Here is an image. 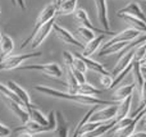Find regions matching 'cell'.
<instances>
[{
	"instance_id": "6da1fadb",
	"label": "cell",
	"mask_w": 146,
	"mask_h": 137,
	"mask_svg": "<svg viewBox=\"0 0 146 137\" xmlns=\"http://www.w3.org/2000/svg\"><path fill=\"white\" fill-rule=\"evenodd\" d=\"M36 91L42 92V94L48 95L51 97H56V99H63V100H71L77 104L81 105H114L118 104V101H106V100L98 99L96 96H88V95H82V94H71V92H62L58 90H54L51 87L46 86H36Z\"/></svg>"
},
{
	"instance_id": "7a4b0ae2",
	"label": "cell",
	"mask_w": 146,
	"mask_h": 137,
	"mask_svg": "<svg viewBox=\"0 0 146 137\" xmlns=\"http://www.w3.org/2000/svg\"><path fill=\"white\" fill-rule=\"evenodd\" d=\"M55 15H56V8L54 7L53 4H49L48 7L45 8V9H42V12L40 13V15H38L37 19H36L35 27H33V30H32V32H31V35L28 36L26 40H23L22 44H21V49H25L26 46H27V44L30 42V41H32V38L35 37L36 32L38 31V28H40L42 24H45L48 21H50L51 18H54Z\"/></svg>"
},
{
	"instance_id": "3957f363",
	"label": "cell",
	"mask_w": 146,
	"mask_h": 137,
	"mask_svg": "<svg viewBox=\"0 0 146 137\" xmlns=\"http://www.w3.org/2000/svg\"><path fill=\"white\" fill-rule=\"evenodd\" d=\"M42 53H30V54H21V55H8L0 62V71H9V69L19 68L21 64L31 58H38Z\"/></svg>"
},
{
	"instance_id": "277c9868",
	"label": "cell",
	"mask_w": 146,
	"mask_h": 137,
	"mask_svg": "<svg viewBox=\"0 0 146 137\" xmlns=\"http://www.w3.org/2000/svg\"><path fill=\"white\" fill-rule=\"evenodd\" d=\"M21 71H40L44 74L50 77H59L63 76V71L56 63H49V64H30V66L19 67Z\"/></svg>"
},
{
	"instance_id": "5b68a950",
	"label": "cell",
	"mask_w": 146,
	"mask_h": 137,
	"mask_svg": "<svg viewBox=\"0 0 146 137\" xmlns=\"http://www.w3.org/2000/svg\"><path fill=\"white\" fill-rule=\"evenodd\" d=\"M118 105H119V103L114 105H109V107L104 108V109L95 110L92 113V115L90 117L88 122H108V120H111L113 118L117 117Z\"/></svg>"
},
{
	"instance_id": "8992f818",
	"label": "cell",
	"mask_w": 146,
	"mask_h": 137,
	"mask_svg": "<svg viewBox=\"0 0 146 137\" xmlns=\"http://www.w3.org/2000/svg\"><path fill=\"white\" fill-rule=\"evenodd\" d=\"M3 100L5 101L7 107L10 109V112H12L22 123H26L30 120V114H28L27 109H26L22 104H19V103L14 101V100L9 99V97H7V96H3Z\"/></svg>"
},
{
	"instance_id": "52a82bcc",
	"label": "cell",
	"mask_w": 146,
	"mask_h": 137,
	"mask_svg": "<svg viewBox=\"0 0 146 137\" xmlns=\"http://www.w3.org/2000/svg\"><path fill=\"white\" fill-rule=\"evenodd\" d=\"M145 114H146V108L145 109H142L139 114H136L135 117H132V120H131L129 124L124 126V127L119 128V130L113 131L114 137H128V136H131L132 133L135 132V130H136V126L139 124V122L142 119V117H144Z\"/></svg>"
},
{
	"instance_id": "ba28073f",
	"label": "cell",
	"mask_w": 146,
	"mask_h": 137,
	"mask_svg": "<svg viewBox=\"0 0 146 137\" xmlns=\"http://www.w3.org/2000/svg\"><path fill=\"white\" fill-rule=\"evenodd\" d=\"M74 15H76V19H77L80 23H82L83 27L90 28V30L94 31V32L103 33V35H115V32H113V31L100 30V28L95 27V26H94L92 23L90 22V19H88V15H87V12H86V10H83V9H76L74 10Z\"/></svg>"
},
{
	"instance_id": "9c48e42d",
	"label": "cell",
	"mask_w": 146,
	"mask_h": 137,
	"mask_svg": "<svg viewBox=\"0 0 146 137\" xmlns=\"http://www.w3.org/2000/svg\"><path fill=\"white\" fill-rule=\"evenodd\" d=\"M54 23H55V17L51 18L50 21H48L45 24H42L40 28H38V31L36 32L35 37L32 38V45H31V48L36 49V48H38V46L42 44V41L48 37V35L50 33V31L53 30Z\"/></svg>"
},
{
	"instance_id": "30bf717a",
	"label": "cell",
	"mask_w": 146,
	"mask_h": 137,
	"mask_svg": "<svg viewBox=\"0 0 146 137\" xmlns=\"http://www.w3.org/2000/svg\"><path fill=\"white\" fill-rule=\"evenodd\" d=\"M53 30H54V32L56 33V36H58V37L60 38L63 42L69 44V45H73V46H77V48H81V49L85 48V45H83V44H81L80 41H78L77 38H76L71 32H69V31H67L66 28H63L62 26L54 23Z\"/></svg>"
},
{
	"instance_id": "8fae6325",
	"label": "cell",
	"mask_w": 146,
	"mask_h": 137,
	"mask_svg": "<svg viewBox=\"0 0 146 137\" xmlns=\"http://www.w3.org/2000/svg\"><path fill=\"white\" fill-rule=\"evenodd\" d=\"M140 35H141V32H139L137 30H133V28L124 30V31H122V32H119V33H115V35H114V37L111 38V40H109L108 42L103 46V49L108 48V46L113 45V44H115V42H122V41H132V40H135V38H136L137 36H140Z\"/></svg>"
},
{
	"instance_id": "7c38bea8",
	"label": "cell",
	"mask_w": 146,
	"mask_h": 137,
	"mask_svg": "<svg viewBox=\"0 0 146 137\" xmlns=\"http://www.w3.org/2000/svg\"><path fill=\"white\" fill-rule=\"evenodd\" d=\"M7 86L9 87V89L12 90V91L14 92L18 97H19L21 101L23 103V105H25L26 109H27V108H31L33 105L32 103H31V97H30V95H28V92L26 91L25 89H22V87H21L18 83H15L14 81H8L7 82Z\"/></svg>"
},
{
	"instance_id": "4fadbf2b",
	"label": "cell",
	"mask_w": 146,
	"mask_h": 137,
	"mask_svg": "<svg viewBox=\"0 0 146 137\" xmlns=\"http://www.w3.org/2000/svg\"><path fill=\"white\" fill-rule=\"evenodd\" d=\"M98 10V19L100 24L104 27V30H109V19H108V8H106V0H94Z\"/></svg>"
},
{
	"instance_id": "5bb4252c",
	"label": "cell",
	"mask_w": 146,
	"mask_h": 137,
	"mask_svg": "<svg viewBox=\"0 0 146 137\" xmlns=\"http://www.w3.org/2000/svg\"><path fill=\"white\" fill-rule=\"evenodd\" d=\"M118 17L122 18L124 22L128 23V24L131 26V28L137 30L139 32L146 33V23L144 22V21L140 19V18H136L131 14H126V13H118Z\"/></svg>"
},
{
	"instance_id": "9a60e30c",
	"label": "cell",
	"mask_w": 146,
	"mask_h": 137,
	"mask_svg": "<svg viewBox=\"0 0 146 137\" xmlns=\"http://www.w3.org/2000/svg\"><path fill=\"white\" fill-rule=\"evenodd\" d=\"M55 118H56V127L54 130V137H68V130L69 126L67 123L66 118L63 117L60 112H55Z\"/></svg>"
},
{
	"instance_id": "2e32d148",
	"label": "cell",
	"mask_w": 146,
	"mask_h": 137,
	"mask_svg": "<svg viewBox=\"0 0 146 137\" xmlns=\"http://www.w3.org/2000/svg\"><path fill=\"white\" fill-rule=\"evenodd\" d=\"M14 49V42H13L12 37L8 35L0 36V59H4L9 55Z\"/></svg>"
},
{
	"instance_id": "e0dca14e",
	"label": "cell",
	"mask_w": 146,
	"mask_h": 137,
	"mask_svg": "<svg viewBox=\"0 0 146 137\" xmlns=\"http://www.w3.org/2000/svg\"><path fill=\"white\" fill-rule=\"evenodd\" d=\"M135 50L136 49H132V50H129V51H127L126 54H123V55L121 56V59L118 60V63H117V66H115V68H114V71H113V76L115 77L117 74L119 73V72L122 71V69H124L127 66H128L129 63H132L133 62V59H135Z\"/></svg>"
},
{
	"instance_id": "ac0fdd59",
	"label": "cell",
	"mask_w": 146,
	"mask_h": 137,
	"mask_svg": "<svg viewBox=\"0 0 146 137\" xmlns=\"http://www.w3.org/2000/svg\"><path fill=\"white\" fill-rule=\"evenodd\" d=\"M73 55H76L80 59H82L83 63H85L86 67H87V69H91V71H94V72H98V73H100V74H109L108 71L103 67V64L98 63V62H95V60H91V59H88V56H83L82 54H80V53H74Z\"/></svg>"
},
{
	"instance_id": "d6986e66",
	"label": "cell",
	"mask_w": 146,
	"mask_h": 137,
	"mask_svg": "<svg viewBox=\"0 0 146 137\" xmlns=\"http://www.w3.org/2000/svg\"><path fill=\"white\" fill-rule=\"evenodd\" d=\"M118 13L131 14V15H133V17H136V18H140V19L144 21V22L146 23V15H145L144 10L140 8V5L137 4V3H131V4H128L127 7H124L123 9H121Z\"/></svg>"
},
{
	"instance_id": "ffe728a7",
	"label": "cell",
	"mask_w": 146,
	"mask_h": 137,
	"mask_svg": "<svg viewBox=\"0 0 146 137\" xmlns=\"http://www.w3.org/2000/svg\"><path fill=\"white\" fill-rule=\"evenodd\" d=\"M135 82L133 83H131V85H126V86H122V87H119V89H117L115 91H114V95H113V99L115 100V101H123L126 97H128V96H131L132 95V92H133V90H135Z\"/></svg>"
},
{
	"instance_id": "44dd1931",
	"label": "cell",
	"mask_w": 146,
	"mask_h": 137,
	"mask_svg": "<svg viewBox=\"0 0 146 137\" xmlns=\"http://www.w3.org/2000/svg\"><path fill=\"white\" fill-rule=\"evenodd\" d=\"M103 40H104V35L98 36V37H95L94 40L88 41V42L86 44V46L83 48V51H82L81 54H82L83 56H90V55H92V54L95 53L96 50H98V48L100 46V44L103 42Z\"/></svg>"
},
{
	"instance_id": "7402d4cb",
	"label": "cell",
	"mask_w": 146,
	"mask_h": 137,
	"mask_svg": "<svg viewBox=\"0 0 146 137\" xmlns=\"http://www.w3.org/2000/svg\"><path fill=\"white\" fill-rule=\"evenodd\" d=\"M132 73L135 76V86L139 87V91H141L142 86H144V76H142V69H141V62L135 60L133 62V68H132Z\"/></svg>"
},
{
	"instance_id": "603a6c76",
	"label": "cell",
	"mask_w": 146,
	"mask_h": 137,
	"mask_svg": "<svg viewBox=\"0 0 146 137\" xmlns=\"http://www.w3.org/2000/svg\"><path fill=\"white\" fill-rule=\"evenodd\" d=\"M27 112H28V114H30V119L31 120H33V122H37V123H40V124H44V126L49 124V120L46 119L45 115H44L42 113H41L36 107H33V105H32L31 108H27Z\"/></svg>"
},
{
	"instance_id": "cb8c5ba5",
	"label": "cell",
	"mask_w": 146,
	"mask_h": 137,
	"mask_svg": "<svg viewBox=\"0 0 146 137\" xmlns=\"http://www.w3.org/2000/svg\"><path fill=\"white\" fill-rule=\"evenodd\" d=\"M77 94H82V95H88V96H96V95H100L101 91L99 89H96L95 86H92L91 83L87 82H83L80 83L77 87Z\"/></svg>"
},
{
	"instance_id": "d4e9b609",
	"label": "cell",
	"mask_w": 146,
	"mask_h": 137,
	"mask_svg": "<svg viewBox=\"0 0 146 137\" xmlns=\"http://www.w3.org/2000/svg\"><path fill=\"white\" fill-rule=\"evenodd\" d=\"M76 5H77V0H63L62 5L59 7L56 14L59 15H68L74 13L76 10Z\"/></svg>"
},
{
	"instance_id": "484cf974",
	"label": "cell",
	"mask_w": 146,
	"mask_h": 137,
	"mask_svg": "<svg viewBox=\"0 0 146 137\" xmlns=\"http://www.w3.org/2000/svg\"><path fill=\"white\" fill-rule=\"evenodd\" d=\"M131 103H132V95L123 100V101H119L118 105V112H117V118L119 120L123 119L129 112V108H131Z\"/></svg>"
},
{
	"instance_id": "4316f807",
	"label": "cell",
	"mask_w": 146,
	"mask_h": 137,
	"mask_svg": "<svg viewBox=\"0 0 146 137\" xmlns=\"http://www.w3.org/2000/svg\"><path fill=\"white\" fill-rule=\"evenodd\" d=\"M67 79H68V89L71 94H77V87H78V81L76 79L74 74H73L71 68H67Z\"/></svg>"
},
{
	"instance_id": "83f0119b",
	"label": "cell",
	"mask_w": 146,
	"mask_h": 137,
	"mask_svg": "<svg viewBox=\"0 0 146 137\" xmlns=\"http://www.w3.org/2000/svg\"><path fill=\"white\" fill-rule=\"evenodd\" d=\"M77 33L83 41H86V42H88V41H91V40L95 38V33H94V31H91L90 28H87V27H83V26L77 28Z\"/></svg>"
},
{
	"instance_id": "f1b7e54d",
	"label": "cell",
	"mask_w": 146,
	"mask_h": 137,
	"mask_svg": "<svg viewBox=\"0 0 146 137\" xmlns=\"http://www.w3.org/2000/svg\"><path fill=\"white\" fill-rule=\"evenodd\" d=\"M95 110H96V107H94L92 109H90L87 113H86V114H85V117H83L82 119L80 120V123H78V124H77V127H76V130H74V132H73V136H72V137H78V132H80V128L82 127V126L85 124V123H87V122H88V119H90V117H91V115H92V113L95 112Z\"/></svg>"
},
{
	"instance_id": "f546056e",
	"label": "cell",
	"mask_w": 146,
	"mask_h": 137,
	"mask_svg": "<svg viewBox=\"0 0 146 137\" xmlns=\"http://www.w3.org/2000/svg\"><path fill=\"white\" fill-rule=\"evenodd\" d=\"M145 108H146V81L144 82V86H142L141 91H140V107H139V109L135 112V114L132 115V117L139 114V113L141 112L142 109H145Z\"/></svg>"
},
{
	"instance_id": "4dcf8cb0",
	"label": "cell",
	"mask_w": 146,
	"mask_h": 137,
	"mask_svg": "<svg viewBox=\"0 0 146 137\" xmlns=\"http://www.w3.org/2000/svg\"><path fill=\"white\" fill-rule=\"evenodd\" d=\"M146 56V42L142 44V45H139L135 50V60L141 62L142 59H145Z\"/></svg>"
},
{
	"instance_id": "1f68e13d",
	"label": "cell",
	"mask_w": 146,
	"mask_h": 137,
	"mask_svg": "<svg viewBox=\"0 0 146 137\" xmlns=\"http://www.w3.org/2000/svg\"><path fill=\"white\" fill-rule=\"evenodd\" d=\"M68 68V67H67ZM71 68H74L77 69V71L82 72V73H86V71H87V67H86V64L83 63L82 59H80L78 56L74 55V60H73V66L71 67Z\"/></svg>"
},
{
	"instance_id": "d6a6232c",
	"label": "cell",
	"mask_w": 146,
	"mask_h": 137,
	"mask_svg": "<svg viewBox=\"0 0 146 137\" xmlns=\"http://www.w3.org/2000/svg\"><path fill=\"white\" fill-rule=\"evenodd\" d=\"M100 83L104 86V89H111V83H113V77L109 74H101L100 77Z\"/></svg>"
},
{
	"instance_id": "836d02e7",
	"label": "cell",
	"mask_w": 146,
	"mask_h": 137,
	"mask_svg": "<svg viewBox=\"0 0 146 137\" xmlns=\"http://www.w3.org/2000/svg\"><path fill=\"white\" fill-rule=\"evenodd\" d=\"M63 59H64V62H66V66L68 67V68H71L73 66L74 55H73L72 53H69V51H63Z\"/></svg>"
},
{
	"instance_id": "e575fe53",
	"label": "cell",
	"mask_w": 146,
	"mask_h": 137,
	"mask_svg": "<svg viewBox=\"0 0 146 137\" xmlns=\"http://www.w3.org/2000/svg\"><path fill=\"white\" fill-rule=\"evenodd\" d=\"M71 69H72L73 74H74L76 79H77V81H78V83H83V82H86V77H85V73H82V72L77 71V69H74V68H71Z\"/></svg>"
},
{
	"instance_id": "d590c367",
	"label": "cell",
	"mask_w": 146,
	"mask_h": 137,
	"mask_svg": "<svg viewBox=\"0 0 146 137\" xmlns=\"http://www.w3.org/2000/svg\"><path fill=\"white\" fill-rule=\"evenodd\" d=\"M10 135H12V130L8 126L0 123V137H9Z\"/></svg>"
},
{
	"instance_id": "8d00e7d4",
	"label": "cell",
	"mask_w": 146,
	"mask_h": 137,
	"mask_svg": "<svg viewBox=\"0 0 146 137\" xmlns=\"http://www.w3.org/2000/svg\"><path fill=\"white\" fill-rule=\"evenodd\" d=\"M62 3H63V0H51V4H53L54 7L56 8V12H58L59 7H60V5H62Z\"/></svg>"
},
{
	"instance_id": "74e56055",
	"label": "cell",
	"mask_w": 146,
	"mask_h": 137,
	"mask_svg": "<svg viewBox=\"0 0 146 137\" xmlns=\"http://www.w3.org/2000/svg\"><path fill=\"white\" fill-rule=\"evenodd\" d=\"M17 1V4L19 5V8L22 10H26V4H25V0H15Z\"/></svg>"
},
{
	"instance_id": "f35d334b",
	"label": "cell",
	"mask_w": 146,
	"mask_h": 137,
	"mask_svg": "<svg viewBox=\"0 0 146 137\" xmlns=\"http://www.w3.org/2000/svg\"><path fill=\"white\" fill-rule=\"evenodd\" d=\"M128 137H146V132H139V133H132Z\"/></svg>"
},
{
	"instance_id": "ab89813d",
	"label": "cell",
	"mask_w": 146,
	"mask_h": 137,
	"mask_svg": "<svg viewBox=\"0 0 146 137\" xmlns=\"http://www.w3.org/2000/svg\"><path fill=\"white\" fill-rule=\"evenodd\" d=\"M18 137H35V135H32V133H28V132H21Z\"/></svg>"
},
{
	"instance_id": "60d3db41",
	"label": "cell",
	"mask_w": 146,
	"mask_h": 137,
	"mask_svg": "<svg viewBox=\"0 0 146 137\" xmlns=\"http://www.w3.org/2000/svg\"><path fill=\"white\" fill-rule=\"evenodd\" d=\"M140 122H141V124H146V114L142 117V119L140 120Z\"/></svg>"
},
{
	"instance_id": "b9f144b4",
	"label": "cell",
	"mask_w": 146,
	"mask_h": 137,
	"mask_svg": "<svg viewBox=\"0 0 146 137\" xmlns=\"http://www.w3.org/2000/svg\"><path fill=\"white\" fill-rule=\"evenodd\" d=\"M145 58H146V56H145ZM142 63H144V64H142V67H146V59H142Z\"/></svg>"
},
{
	"instance_id": "7bdbcfd3",
	"label": "cell",
	"mask_w": 146,
	"mask_h": 137,
	"mask_svg": "<svg viewBox=\"0 0 146 137\" xmlns=\"http://www.w3.org/2000/svg\"><path fill=\"white\" fill-rule=\"evenodd\" d=\"M10 1L13 3V5H14V4H17V1H15V0H10Z\"/></svg>"
},
{
	"instance_id": "ee69618b",
	"label": "cell",
	"mask_w": 146,
	"mask_h": 137,
	"mask_svg": "<svg viewBox=\"0 0 146 137\" xmlns=\"http://www.w3.org/2000/svg\"><path fill=\"white\" fill-rule=\"evenodd\" d=\"M0 13H1V10H0Z\"/></svg>"
},
{
	"instance_id": "f6af8a7d",
	"label": "cell",
	"mask_w": 146,
	"mask_h": 137,
	"mask_svg": "<svg viewBox=\"0 0 146 137\" xmlns=\"http://www.w3.org/2000/svg\"><path fill=\"white\" fill-rule=\"evenodd\" d=\"M0 36H1V33H0Z\"/></svg>"
},
{
	"instance_id": "bcb514c9",
	"label": "cell",
	"mask_w": 146,
	"mask_h": 137,
	"mask_svg": "<svg viewBox=\"0 0 146 137\" xmlns=\"http://www.w3.org/2000/svg\"><path fill=\"white\" fill-rule=\"evenodd\" d=\"M144 1H146V0H144Z\"/></svg>"
}]
</instances>
